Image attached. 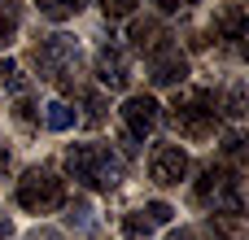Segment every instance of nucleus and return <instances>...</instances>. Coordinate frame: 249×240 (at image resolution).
I'll list each match as a JSON object with an SVG mask.
<instances>
[{"label":"nucleus","instance_id":"13","mask_svg":"<svg viewBox=\"0 0 249 240\" xmlns=\"http://www.w3.org/2000/svg\"><path fill=\"white\" fill-rule=\"evenodd\" d=\"M214 240H245V214H214Z\"/></svg>","mask_w":249,"mask_h":240},{"label":"nucleus","instance_id":"18","mask_svg":"<svg viewBox=\"0 0 249 240\" xmlns=\"http://www.w3.org/2000/svg\"><path fill=\"white\" fill-rule=\"evenodd\" d=\"M136 4H140V0H101V9H105V17H109V22L127 17V13H131Z\"/></svg>","mask_w":249,"mask_h":240},{"label":"nucleus","instance_id":"14","mask_svg":"<svg viewBox=\"0 0 249 240\" xmlns=\"http://www.w3.org/2000/svg\"><path fill=\"white\" fill-rule=\"evenodd\" d=\"M35 4H39V13L53 17V22H66V17H74V13L83 9V0H35Z\"/></svg>","mask_w":249,"mask_h":240},{"label":"nucleus","instance_id":"19","mask_svg":"<svg viewBox=\"0 0 249 240\" xmlns=\"http://www.w3.org/2000/svg\"><path fill=\"white\" fill-rule=\"evenodd\" d=\"M144 214H149V219H153L158 227H166V223L175 219V210H171L166 201H149V206H144Z\"/></svg>","mask_w":249,"mask_h":240},{"label":"nucleus","instance_id":"4","mask_svg":"<svg viewBox=\"0 0 249 240\" xmlns=\"http://www.w3.org/2000/svg\"><path fill=\"white\" fill-rule=\"evenodd\" d=\"M197 206L214 210V214H241L245 201H241V171L236 166H210L201 179H197Z\"/></svg>","mask_w":249,"mask_h":240},{"label":"nucleus","instance_id":"5","mask_svg":"<svg viewBox=\"0 0 249 240\" xmlns=\"http://www.w3.org/2000/svg\"><path fill=\"white\" fill-rule=\"evenodd\" d=\"M31 61H35L39 79L70 87V74H74V66H79V44H74L70 35H44V39L35 44Z\"/></svg>","mask_w":249,"mask_h":240},{"label":"nucleus","instance_id":"24","mask_svg":"<svg viewBox=\"0 0 249 240\" xmlns=\"http://www.w3.org/2000/svg\"><path fill=\"white\" fill-rule=\"evenodd\" d=\"M4 166H9V153H4V144H0V175H4Z\"/></svg>","mask_w":249,"mask_h":240},{"label":"nucleus","instance_id":"21","mask_svg":"<svg viewBox=\"0 0 249 240\" xmlns=\"http://www.w3.org/2000/svg\"><path fill=\"white\" fill-rule=\"evenodd\" d=\"M26 240H61V232H53V227H39V232H31Z\"/></svg>","mask_w":249,"mask_h":240},{"label":"nucleus","instance_id":"7","mask_svg":"<svg viewBox=\"0 0 249 240\" xmlns=\"http://www.w3.org/2000/svg\"><path fill=\"white\" fill-rule=\"evenodd\" d=\"M118 118H123V131H127V140H144L153 127H158V101L153 96H127V105L118 109Z\"/></svg>","mask_w":249,"mask_h":240},{"label":"nucleus","instance_id":"23","mask_svg":"<svg viewBox=\"0 0 249 240\" xmlns=\"http://www.w3.org/2000/svg\"><path fill=\"white\" fill-rule=\"evenodd\" d=\"M175 240H206L201 232H175Z\"/></svg>","mask_w":249,"mask_h":240},{"label":"nucleus","instance_id":"25","mask_svg":"<svg viewBox=\"0 0 249 240\" xmlns=\"http://www.w3.org/2000/svg\"><path fill=\"white\" fill-rule=\"evenodd\" d=\"M179 4H201V0H179Z\"/></svg>","mask_w":249,"mask_h":240},{"label":"nucleus","instance_id":"9","mask_svg":"<svg viewBox=\"0 0 249 240\" xmlns=\"http://www.w3.org/2000/svg\"><path fill=\"white\" fill-rule=\"evenodd\" d=\"M96 79L109 92H123L131 83V61H127V52L118 44H101V52H96Z\"/></svg>","mask_w":249,"mask_h":240},{"label":"nucleus","instance_id":"12","mask_svg":"<svg viewBox=\"0 0 249 240\" xmlns=\"http://www.w3.org/2000/svg\"><path fill=\"white\" fill-rule=\"evenodd\" d=\"M18 26H22V9L13 0H0V48H9L18 39Z\"/></svg>","mask_w":249,"mask_h":240},{"label":"nucleus","instance_id":"1","mask_svg":"<svg viewBox=\"0 0 249 240\" xmlns=\"http://www.w3.org/2000/svg\"><path fill=\"white\" fill-rule=\"evenodd\" d=\"M66 171H70L83 188L109 192V188H118L123 162L114 157L109 144H70V149H66Z\"/></svg>","mask_w":249,"mask_h":240},{"label":"nucleus","instance_id":"6","mask_svg":"<svg viewBox=\"0 0 249 240\" xmlns=\"http://www.w3.org/2000/svg\"><path fill=\"white\" fill-rule=\"evenodd\" d=\"M149 79L158 87H175V83L188 79V57L179 52V44H166V48L149 52Z\"/></svg>","mask_w":249,"mask_h":240},{"label":"nucleus","instance_id":"20","mask_svg":"<svg viewBox=\"0 0 249 240\" xmlns=\"http://www.w3.org/2000/svg\"><path fill=\"white\" fill-rule=\"evenodd\" d=\"M0 240H13V219L0 210Z\"/></svg>","mask_w":249,"mask_h":240},{"label":"nucleus","instance_id":"8","mask_svg":"<svg viewBox=\"0 0 249 240\" xmlns=\"http://www.w3.org/2000/svg\"><path fill=\"white\" fill-rule=\"evenodd\" d=\"M149 175H153V184L175 188V184L188 175V153H184L179 144H158L153 157H149Z\"/></svg>","mask_w":249,"mask_h":240},{"label":"nucleus","instance_id":"15","mask_svg":"<svg viewBox=\"0 0 249 240\" xmlns=\"http://www.w3.org/2000/svg\"><path fill=\"white\" fill-rule=\"evenodd\" d=\"M153 227H158V223H153L144 210H136V214H127V219H123V232H127V240H149V236H153Z\"/></svg>","mask_w":249,"mask_h":240},{"label":"nucleus","instance_id":"11","mask_svg":"<svg viewBox=\"0 0 249 240\" xmlns=\"http://www.w3.org/2000/svg\"><path fill=\"white\" fill-rule=\"evenodd\" d=\"M219 35L228 39L232 52H241V39H245V9H241V4H232V9L219 17Z\"/></svg>","mask_w":249,"mask_h":240},{"label":"nucleus","instance_id":"22","mask_svg":"<svg viewBox=\"0 0 249 240\" xmlns=\"http://www.w3.org/2000/svg\"><path fill=\"white\" fill-rule=\"evenodd\" d=\"M158 9H162V13H175V9H179V0H158Z\"/></svg>","mask_w":249,"mask_h":240},{"label":"nucleus","instance_id":"3","mask_svg":"<svg viewBox=\"0 0 249 240\" xmlns=\"http://www.w3.org/2000/svg\"><path fill=\"white\" fill-rule=\"evenodd\" d=\"M18 206L26 214H53L57 206H66V179L48 166H31L18 179Z\"/></svg>","mask_w":249,"mask_h":240},{"label":"nucleus","instance_id":"2","mask_svg":"<svg viewBox=\"0 0 249 240\" xmlns=\"http://www.w3.org/2000/svg\"><path fill=\"white\" fill-rule=\"evenodd\" d=\"M171 127L184 140H210L219 131V96L206 87H188L171 105Z\"/></svg>","mask_w":249,"mask_h":240},{"label":"nucleus","instance_id":"17","mask_svg":"<svg viewBox=\"0 0 249 240\" xmlns=\"http://www.w3.org/2000/svg\"><path fill=\"white\" fill-rule=\"evenodd\" d=\"M4 87H9V92H22V87H26V83L18 79V66H13V61H0V92H4Z\"/></svg>","mask_w":249,"mask_h":240},{"label":"nucleus","instance_id":"16","mask_svg":"<svg viewBox=\"0 0 249 240\" xmlns=\"http://www.w3.org/2000/svg\"><path fill=\"white\" fill-rule=\"evenodd\" d=\"M44 122H48V131H70V127H74V109H70L66 101H53L48 114H44Z\"/></svg>","mask_w":249,"mask_h":240},{"label":"nucleus","instance_id":"10","mask_svg":"<svg viewBox=\"0 0 249 240\" xmlns=\"http://www.w3.org/2000/svg\"><path fill=\"white\" fill-rule=\"evenodd\" d=\"M127 39H131V48L136 52H158V48H166L171 44V31H166V22L162 17H136L131 22V31H127Z\"/></svg>","mask_w":249,"mask_h":240}]
</instances>
